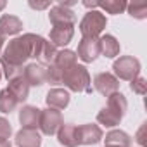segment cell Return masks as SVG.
<instances>
[{
	"label": "cell",
	"instance_id": "cell-29",
	"mask_svg": "<svg viewBox=\"0 0 147 147\" xmlns=\"http://www.w3.org/2000/svg\"><path fill=\"white\" fill-rule=\"evenodd\" d=\"M12 133V128H11V123L4 118H0V140H9Z\"/></svg>",
	"mask_w": 147,
	"mask_h": 147
},
{
	"label": "cell",
	"instance_id": "cell-5",
	"mask_svg": "<svg viewBox=\"0 0 147 147\" xmlns=\"http://www.w3.org/2000/svg\"><path fill=\"white\" fill-rule=\"evenodd\" d=\"M113 69H114L118 78L131 82V80H135L138 76V73H140V62L135 57H131V55H123V57H119L114 62Z\"/></svg>",
	"mask_w": 147,
	"mask_h": 147
},
{
	"label": "cell",
	"instance_id": "cell-18",
	"mask_svg": "<svg viewBox=\"0 0 147 147\" xmlns=\"http://www.w3.org/2000/svg\"><path fill=\"white\" fill-rule=\"evenodd\" d=\"M57 138H59V144L64 145V147H76L78 145V142H76V126L75 125H62L57 130Z\"/></svg>",
	"mask_w": 147,
	"mask_h": 147
},
{
	"label": "cell",
	"instance_id": "cell-3",
	"mask_svg": "<svg viewBox=\"0 0 147 147\" xmlns=\"http://www.w3.org/2000/svg\"><path fill=\"white\" fill-rule=\"evenodd\" d=\"M62 83L73 92H92L90 75L85 66L75 64L73 67L62 71Z\"/></svg>",
	"mask_w": 147,
	"mask_h": 147
},
{
	"label": "cell",
	"instance_id": "cell-28",
	"mask_svg": "<svg viewBox=\"0 0 147 147\" xmlns=\"http://www.w3.org/2000/svg\"><path fill=\"white\" fill-rule=\"evenodd\" d=\"M130 88H131L135 94H138V95H144V94H145V90H147V83H145V80H144V78L137 76L135 80H131V85H130Z\"/></svg>",
	"mask_w": 147,
	"mask_h": 147
},
{
	"label": "cell",
	"instance_id": "cell-36",
	"mask_svg": "<svg viewBox=\"0 0 147 147\" xmlns=\"http://www.w3.org/2000/svg\"><path fill=\"white\" fill-rule=\"evenodd\" d=\"M106 147H116V145H106Z\"/></svg>",
	"mask_w": 147,
	"mask_h": 147
},
{
	"label": "cell",
	"instance_id": "cell-4",
	"mask_svg": "<svg viewBox=\"0 0 147 147\" xmlns=\"http://www.w3.org/2000/svg\"><path fill=\"white\" fill-rule=\"evenodd\" d=\"M106 28V16L99 11H90L85 14V18L80 23V31L83 36L99 38V35Z\"/></svg>",
	"mask_w": 147,
	"mask_h": 147
},
{
	"label": "cell",
	"instance_id": "cell-7",
	"mask_svg": "<svg viewBox=\"0 0 147 147\" xmlns=\"http://www.w3.org/2000/svg\"><path fill=\"white\" fill-rule=\"evenodd\" d=\"M94 87L99 94L109 97L113 94L118 92L119 88V82L114 75H111V73H99V75L94 78Z\"/></svg>",
	"mask_w": 147,
	"mask_h": 147
},
{
	"label": "cell",
	"instance_id": "cell-8",
	"mask_svg": "<svg viewBox=\"0 0 147 147\" xmlns=\"http://www.w3.org/2000/svg\"><path fill=\"white\" fill-rule=\"evenodd\" d=\"M100 54V45H99V38H90V36H83L80 45H78V55L83 62H92L97 59V55Z\"/></svg>",
	"mask_w": 147,
	"mask_h": 147
},
{
	"label": "cell",
	"instance_id": "cell-23",
	"mask_svg": "<svg viewBox=\"0 0 147 147\" xmlns=\"http://www.w3.org/2000/svg\"><path fill=\"white\" fill-rule=\"evenodd\" d=\"M55 55H57V49L50 43V42H43V45H42V50H40V55H38V59L43 62V64H54V59H55Z\"/></svg>",
	"mask_w": 147,
	"mask_h": 147
},
{
	"label": "cell",
	"instance_id": "cell-17",
	"mask_svg": "<svg viewBox=\"0 0 147 147\" xmlns=\"http://www.w3.org/2000/svg\"><path fill=\"white\" fill-rule=\"evenodd\" d=\"M9 92L18 99V102H23L24 99H28V94H30V85L28 82L21 76H16L12 80H9Z\"/></svg>",
	"mask_w": 147,
	"mask_h": 147
},
{
	"label": "cell",
	"instance_id": "cell-20",
	"mask_svg": "<svg viewBox=\"0 0 147 147\" xmlns=\"http://www.w3.org/2000/svg\"><path fill=\"white\" fill-rule=\"evenodd\" d=\"M75 64H76V54L71 50H61V52H57V55L54 59V66H57L61 71H66Z\"/></svg>",
	"mask_w": 147,
	"mask_h": 147
},
{
	"label": "cell",
	"instance_id": "cell-21",
	"mask_svg": "<svg viewBox=\"0 0 147 147\" xmlns=\"http://www.w3.org/2000/svg\"><path fill=\"white\" fill-rule=\"evenodd\" d=\"M131 144V138L121 131V130H114V131H109L106 135V145H116V147H130Z\"/></svg>",
	"mask_w": 147,
	"mask_h": 147
},
{
	"label": "cell",
	"instance_id": "cell-35",
	"mask_svg": "<svg viewBox=\"0 0 147 147\" xmlns=\"http://www.w3.org/2000/svg\"><path fill=\"white\" fill-rule=\"evenodd\" d=\"M0 78H2V69H0Z\"/></svg>",
	"mask_w": 147,
	"mask_h": 147
},
{
	"label": "cell",
	"instance_id": "cell-33",
	"mask_svg": "<svg viewBox=\"0 0 147 147\" xmlns=\"http://www.w3.org/2000/svg\"><path fill=\"white\" fill-rule=\"evenodd\" d=\"M2 45H4V35L0 33V50H2Z\"/></svg>",
	"mask_w": 147,
	"mask_h": 147
},
{
	"label": "cell",
	"instance_id": "cell-1",
	"mask_svg": "<svg viewBox=\"0 0 147 147\" xmlns=\"http://www.w3.org/2000/svg\"><path fill=\"white\" fill-rule=\"evenodd\" d=\"M43 38L38 36V35H23V36H18L14 40L9 42L7 49L4 50V55H2V61L7 62V64H12V66H18V67H23V64L30 59V57H38L40 55V50H42V45H43Z\"/></svg>",
	"mask_w": 147,
	"mask_h": 147
},
{
	"label": "cell",
	"instance_id": "cell-27",
	"mask_svg": "<svg viewBox=\"0 0 147 147\" xmlns=\"http://www.w3.org/2000/svg\"><path fill=\"white\" fill-rule=\"evenodd\" d=\"M0 64H2V67H4V75L7 76V80H12V78L23 75V67L12 66V64H7V62H4L2 59H0Z\"/></svg>",
	"mask_w": 147,
	"mask_h": 147
},
{
	"label": "cell",
	"instance_id": "cell-32",
	"mask_svg": "<svg viewBox=\"0 0 147 147\" xmlns=\"http://www.w3.org/2000/svg\"><path fill=\"white\" fill-rule=\"evenodd\" d=\"M0 147H11L9 140H0Z\"/></svg>",
	"mask_w": 147,
	"mask_h": 147
},
{
	"label": "cell",
	"instance_id": "cell-14",
	"mask_svg": "<svg viewBox=\"0 0 147 147\" xmlns=\"http://www.w3.org/2000/svg\"><path fill=\"white\" fill-rule=\"evenodd\" d=\"M40 144H42V137L36 130L23 128L16 135V145L18 147H40Z\"/></svg>",
	"mask_w": 147,
	"mask_h": 147
},
{
	"label": "cell",
	"instance_id": "cell-25",
	"mask_svg": "<svg viewBox=\"0 0 147 147\" xmlns=\"http://www.w3.org/2000/svg\"><path fill=\"white\" fill-rule=\"evenodd\" d=\"M126 9L130 16L137 19H144L147 16V2H131V4H126Z\"/></svg>",
	"mask_w": 147,
	"mask_h": 147
},
{
	"label": "cell",
	"instance_id": "cell-19",
	"mask_svg": "<svg viewBox=\"0 0 147 147\" xmlns=\"http://www.w3.org/2000/svg\"><path fill=\"white\" fill-rule=\"evenodd\" d=\"M99 45H100V54H104L106 57H116L119 54V43L113 35H102L99 38Z\"/></svg>",
	"mask_w": 147,
	"mask_h": 147
},
{
	"label": "cell",
	"instance_id": "cell-34",
	"mask_svg": "<svg viewBox=\"0 0 147 147\" xmlns=\"http://www.w3.org/2000/svg\"><path fill=\"white\" fill-rule=\"evenodd\" d=\"M4 7H5V2H0V11H2Z\"/></svg>",
	"mask_w": 147,
	"mask_h": 147
},
{
	"label": "cell",
	"instance_id": "cell-9",
	"mask_svg": "<svg viewBox=\"0 0 147 147\" xmlns=\"http://www.w3.org/2000/svg\"><path fill=\"white\" fill-rule=\"evenodd\" d=\"M102 140V130L97 125H82L76 126V142L83 145H94Z\"/></svg>",
	"mask_w": 147,
	"mask_h": 147
},
{
	"label": "cell",
	"instance_id": "cell-10",
	"mask_svg": "<svg viewBox=\"0 0 147 147\" xmlns=\"http://www.w3.org/2000/svg\"><path fill=\"white\" fill-rule=\"evenodd\" d=\"M75 35V28L73 24H54L50 30V43L54 47L57 45H67Z\"/></svg>",
	"mask_w": 147,
	"mask_h": 147
},
{
	"label": "cell",
	"instance_id": "cell-30",
	"mask_svg": "<svg viewBox=\"0 0 147 147\" xmlns=\"http://www.w3.org/2000/svg\"><path fill=\"white\" fill-rule=\"evenodd\" d=\"M144 135H145V125H142L140 130H138V133H137V142H138L140 145L145 144V137H144Z\"/></svg>",
	"mask_w": 147,
	"mask_h": 147
},
{
	"label": "cell",
	"instance_id": "cell-24",
	"mask_svg": "<svg viewBox=\"0 0 147 147\" xmlns=\"http://www.w3.org/2000/svg\"><path fill=\"white\" fill-rule=\"evenodd\" d=\"M97 7H102L109 14H119L126 9V2H123V0H106V2H97Z\"/></svg>",
	"mask_w": 147,
	"mask_h": 147
},
{
	"label": "cell",
	"instance_id": "cell-15",
	"mask_svg": "<svg viewBox=\"0 0 147 147\" xmlns=\"http://www.w3.org/2000/svg\"><path fill=\"white\" fill-rule=\"evenodd\" d=\"M47 106L50 109H64L67 104H69V94L62 88H52L49 94H47Z\"/></svg>",
	"mask_w": 147,
	"mask_h": 147
},
{
	"label": "cell",
	"instance_id": "cell-26",
	"mask_svg": "<svg viewBox=\"0 0 147 147\" xmlns=\"http://www.w3.org/2000/svg\"><path fill=\"white\" fill-rule=\"evenodd\" d=\"M47 82H49L50 85H57V83L62 82V71H61L57 66L50 64V66L47 67Z\"/></svg>",
	"mask_w": 147,
	"mask_h": 147
},
{
	"label": "cell",
	"instance_id": "cell-11",
	"mask_svg": "<svg viewBox=\"0 0 147 147\" xmlns=\"http://www.w3.org/2000/svg\"><path fill=\"white\" fill-rule=\"evenodd\" d=\"M23 78L28 82L30 87H40L47 82V67H43L42 64H28L23 73Z\"/></svg>",
	"mask_w": 147,
	"mask_h": 147
},
{
	"label": "cell",
	"instance_id": "cell-2",
	"mask_svg": "<svg viewBox=\"0 0 147 147\" xmlns=\"http://www.w3.org/2000/svg\"><path fill=\"white\" fill-rule=\"evenodd\" d=\"M126 99L123 94L116 92L113 95H109V100H107V106L97 114V121L104 126H114L121 121V118L125 116L126 113Z\"/></svg>",
	"mask_w": 147,
	"mask_h": 147
},
{
	"label": "cell",
	"instance_id": "cell-13",
	"mask_svg": "<svg viewBox=\"0 0 147 147\" xmlns=\"http://www.w3.org/2000/svg\"><path fill=\"white\" fill-rule=\"evenodd\" d=\"M40 113L42 109L33 107V106H24L19 111V121L23 125V128H30V130H36L38 121H40Z\"/></svg>",
	"mask_w": 147,
	"mask_h": 147
},
{
	"label": "cell",
	"instance_id": "cell-31",
	"mask_svg": "<svg viewBox=\"0 0 147 147\" xmlns=\"http://www.w3.org/2000/svg\"><path fill=\"white\" fill-rule=\"evenodd\" d=\"M50 5V2H42V4H35V2H30V7H33V9H45V7H49Z\"/></svg>",
	"mask_w": 147,
	"mask_h": 147
},
{
	"label": "cell",
	"instance_id": "cell-22",
	"mask_svg": "<svg viewBox=\"0 0 147 147\" xmlns=\"http://www.w3.org/2000/svg\"><path fill=\"white\" fill-rule=\"evenodd\" d=\"M18 104H19L18 99L9 92V88L0 92V111H2V113H12Z\"/></svg>",
	"mask_w": 147,
	"mask_h": 147
},
{
	"label": "cell",
	"instance_id": "cell-6",
	"mask_svg": "<svg viewBox=\"0 0 147 147\" xmlns=\"http://www.w3.org/2000/svg\"><path fill=\"white\" fill-rule=\"evenodd\" d=\"M62 126V116L57 109H45L40 113V121H38V128L45 133V135H54L57 133V130Z\"/></svg>",
	"mask_w": 147,
	"mask_h": 147
},
{
	"label": "cell",
	"instance_id": "cell-12",
	"mask_svg": "<svg viewBox=\"0 0 147 147\" xmlns=\"http://www.w3.org/2000/svg\"><path fill=\"white\" fill-rule=\"evenodd\" d=\"M49 19L52 24H75L76 21V16L69 7H64L61 4H57L55 7L50 9V14H49Z\"/></svg>",
	"mask_w": 147,
	"mask_h": 147
},
{
	"label": "cell",
	"instance_id": "cell-16",
	"mask_svg": "<svg viewBox=\"0 0 147 147\" xmlns=\"http://www.w3.org/2000/svg\"><path fill=\"white\" fill-rule=\"evenodd\" d=\"M23 30V21L16 16H11V14H4L0 18V33L4 36L7 35H16Z\"/></svg>",
	"mask_w": 147,
	"mask_h": 147
}]
</instances>
